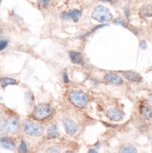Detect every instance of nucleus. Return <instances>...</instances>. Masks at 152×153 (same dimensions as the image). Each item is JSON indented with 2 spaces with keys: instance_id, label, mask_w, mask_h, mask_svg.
Returning <instances> with one entry per match:
<instances>
[{
  "instance_id": "nucleus-1",
  "label": "nucleus",
  "mask_w": 152,
  "mask_h": 153,
  "mask_svg": "<svg viewBox=\"0 0 152 153\" xmlns=\"http://www.w3.org/2000/svg\"><path fill=\"white\" fill-rule=\"evenodd\" d=\"M91 18L100 23L108 22L113 19V15L108 8L104 6H97L91 13Z\"/></svg>"
},
{
  "instance_id": "nucleus-2",
  "label": "nucleus",
  "mask_w": 152,
  "mask_h": 153,
  "mask_svg": "<svg viewBox=\"0 0 152 153\" xmlns=\"http://www.w3.org/2000/svg\"><path fill=\"white\" fill-rule=\"evenodd\" d=\"M69 99L71 103L77 107H83L88 100L86 94L77 91L71 92L69 94Z\"/></svg>"
},
{
  "instance_id": "nucleus-3",
  "label": "nucleus",
  "mask_w": 152,
  "mask_h": 153,
  "mask_svg": "<svg viewBox=\"0 0 152 153\" xmlns=\"http://www.w3.org/2000/svg\"><path fill=\"white\" fill-rule=\"evenodd\" d=\"M52 108L49 106L41 104L35 108V110L33 111V117L37 120H43V119L47 118L52 114Z\"/></svg>"
},
{
  "instance_id": "nucleus-4",
  "label": "nucleus",
  "mask_w": 152,
  "mask_h": 153,
  "mask_svg": "<svg viewBox=\"0 0 152 153\" xmlns=\"http://www.w3.org/2000/svg\"><path fill=\"white\" fill-rule=\"evenodd\" d=\"M24 131L25 133L32 136H40L43 133V128L42 126L30 121L25 123Z\"/></svg>"
},
{
  "instance_id": "nucleus-5",
  "label": "nucleus",
  "mask_w": 152,
  "mask_h": 153,
  "mask_svg": "<svg viewBox=\"0 0 152 153\" xmlns=\"http://www.w3.org/2000/svg\"><path fill=\"white\" fill-rule=\"evenodd\" d=\"M5 131L9 133H15L18 130V122L14 118H10L5 121Z\"/></svg>"
},
{
  "instance_id": "nucleus-6",
  "label": "nucleus",
  "mask_w": 152,
  "mask_h": 153,
  "mask_svg": "<svg viewBox=\"0 0 152 153\" xmlns=\"http://www.w3.org/2000/svg\"><path fill=\"white\" fill-rule=\"evenodd\" d=\"M64 128L66 133L69 135H73L77 132V126L76 123L74 122L73 120L69 119H64L63 121Z\"/></svg>"
},
{
  "instance_id": "nucleus-7",
  "label": "nucleus",
  "mask_w": 152,
  "mask_h": 153,
  "mask_svg": "<svg viewBox=\"0 0 152 153\" xmlns=\"http://www.w3.org/2000/svg\"><path fill=\"white\" fill-rule=\"evenodd\" d=\"M108 117L113 121H119L123 117V114L117 108H111L107 111Z\"/></svg>"
},
{
  "instance_id": "nucleus-8",
  "label": "nucleus",
  "mask_w": 152,
  "mask_h": 153,
  "mask_svg": "<svg viewBox=\"0 0 152 153\" xmlns=\"http://www.w3.org/2000/svg\"><path fill=\"white\" fill-rule=\"evenodd\" d=\"M105 79L106 81H108V83L115 84V85H120L123 83V80L122 78L117 75L116 74L114 73H108L105 75Z\"/></svg>"
},
{
  "instance_id": "nucleus-9",
  "label": "nucleus",
  "mask_w": 152,
  "mask_h": 153,
  "mask_svg": "<svg viewBox=\"0 0 152 153\" xmlns=\"http://www.w3.org/2000/svg\"><path fill=\"white\" fill-rule=\"evenodd\" d=\"M123 76L126 79L130 80V81L135 82V83L140 82L142 80L141 76L139 74L136 73V72L132 71H127L123 74Z\"/></svg>"
},
{
  "instance_id": "nucleus-10",
  "label": "nucleus",
  "mask_w": 152,
  "mask_h": 153,
  "mask_svg": "<svg viewBox=\"0 0 152 153\" xmlns=\"http://www.w3.org/2000/svg\"><path fill=\"white\" fill-rule=\"evenodd\" d=\"M0 146L4 148L7 149L9 150H13L15 148L14 143L9 138H0Z\"/></svg>"
},
{
  "instance_id": "nucleus-11",
  "label": "nucleus",
  "mask_w": 152,
  "mask_h": 153,
  "mask_svg": "<svg viewBox=\"0 0 152 153\" xmlns=\"http://www.w3.org/2000/svg\"><path fill=\"white\" fill-rule=\"evenodd\" d=\"M139 15L142 17L148 18L152 16V6L147 4L141 7L139 9Z\"/></svg>"
},
{
  "instance_id": "nucleus-12",
  "label": "nucleus",
  "mask_w": 152,
  "mask_h": 153,
  "mask_svg": "<svg viewBox=\"0 0 152 153\" xmlns=\"http://www.w3.org/2000/svg\"><path fill=\"white\" fill-rule=\"evenodd\" d=\"M69 55L72 62L75 63V64H83V56H82V55L80 54V53L71 51V52H69Z\"/></svg>"
},
{
  "instance_id": "nucleus-13",
  "label": "nucleus",
  "mask_w": 152,
  "mask_h": 153,
  "mask_svg": "<svg viewBox=\"0 0 152 153\" xmlns=\"http://www.w3.org/2000/svg\"><path fill=\"white\" fill-rule=\"evenodd\" d=\"M142 115L148 120H152V107H142L141 108Z\"/></svg>"
},
{
  "instance_id": "nucleus-14",
  "label": "nucleus",
  "mask_w": 152,
  "mask_h": 153,
  "mask_svg": "<svg viewBox=\"0 0 152 153\" xmlns=\"http://www.w3.org/2000/svg\"><path fill=\"white\" fill-rule=\"evenodd\" d=\"M120 152H125V153H132V152H137V149L134 146L131 144H125L123 145L121 148H120Z\"/></svg>"
},
{
  "instance_id": "nucleus-15",
  "label": "nucleus",
  "mask_w": 152,
  "mask_h": 153,
  "mask_svg": "<svg viewBox=\"0 0 152 153\" xmlns=\"http://www.w3.org/2000/svg\"><path fill=\"white\" fill-rule=\"evenodd\" d=\"M0 83H1V87L3 88H5L9 85H14V84L16 83V80L13 79V78H1L0 79Z\"/></svg>"
},
{
  "instance_id": "nucleus-16",
  "label": "nucleus",
  "mask_w": 152,
  "mask_h": 153,
  "mask_svg": "<svg viewBox=\"0 0 152 153\" xmlns=\"http://www.w3.org/2000/svg\"><path fill=\"white\" fill-rule=\"evenodd\" d=\"M48 137L49 138H56L58 136V133L57 131V128L55 126H52L49 128L48 129L47 131Z\"/></svg>"
},
{
  "instance_id": "nucleus-17",
  "label": "nucleus",
  "mask_w": 152,
  "mask_h": 153,
  "mask_svg": "<svg viewBox=\"0 0 152 153\" xmlns=\"http://www.w3.org/2000/svg\"><path fill=\"white\" fill-rule=\"evenodd\" d=\"M69 15L70 17L73 19V20L75 22H77L79 20V18L81 16V11L78 10H76V9H73V10H71L69 11Z\"/></svg>"
},
{
  "instance_id": "nucleus-18",
  "label": "nucleus",
  "mask_w": 152,
  "mask_h": 153,
  "mask_svg": "<svg viewBox=\"0 0 152 153\" xmlns=\"http://www.w3.org/2000/svg\"><path fill=\"white\" fill-rule=\"evenodd\" d=\"M4 124L5 122L4 121L3 119L0 117V134H2V133H4V132L5 131Z\"/></svg>"
},
{
  "instance_id": "nucleus-19",
  "label": "nucleus",
  "mask_w": 152,
  "mask_h": 153,
  "mask_svg": "<svg viewBox=\"0 0 152 153\" xmlns=\"http://www.w3.org/2000/svg\"><path fill=\"white\" fill-rule=\"evenodd\" d=\"M7 45H8V42L7 40L0 41V50H2L4 48H7Z\"/></svg>"
},
{
  "instance_id": "nucleus-20",
  "label": "nucleus",
  "mask_w": 152,
  "mask_h": 153,
  "mask_svg": "<svg viewBox=\"0 0 152 153\" xmlns=\"http://www.w3.org/2000/svg\"><path fill=\"white\" fill-rule=\"evenodd\" d=\"M47 152H60V149L57 147H52L46 151Z\"/></svg>"
},
{
  "instance_id": "nucleus-21",
  "label": "nucleus",
  "mask_w": 152,
  "mask_h": 153,
  "mask_svg": "<svg viewBox=\"0 0 152 153\" xmlns=\"http://www.w3.org/2000/svg\"><path fill=\"white\" fill-rule=\"evenodd\" d=\"M20 150L21 151V152H26V151H27L26 144H25V143L23 142H23H21V144L20 146Z\"/></svg>"
},
{
  "instance_id": "nucleus-22",
  "label": "nucleus",
  "mask_w": 152,
  "mask_h": 153,
  "mask_svg": "<svg viewBox=\"0 0 152 153\" xmlns=\"http://www.w3.org/2000/svg\"><path fill=\"white\" fill-rule=\"evenodd\" d=\"M140 48H141L142 50H146L147 48V43L146 42L145 40H141L140 41Z\"/></svg>"
},
{
  "instance_id": "nucleus-23",
  "label": "nucleus",
  "mask_w": 152,
  "mask_h": 153,
  "mask_svg": "<svg viewBox=\"0 0 152 153\" xmlns=\"http://www.w3.org/2000/svg\"><path fill=\"white\" fill-rule=\"evenodd\" d=\"M61 17L63 18V19H69V18H71V17H70L69 13H66V12L62 13H61Z\"/></svg>"
},
{
  "instance_id": "nucleus-24",
  "label": "nucleus",
  "mask_w": 152,
  "mask_h": 153,
  "mask_svg": "<svg viewBox=\"0 0 152 153\" xmlns=\"http://www.w3.org/2000/svg\"><path fill=\"white\" fill-rule=\"evenodd\" d=\"M40 1L43 6V7H46L48 5V0H40Z\"/></svg>"
},
{
  "instance_id": "nucleus-25",
  "label": "nucleus",
  "mask_w": 152,
  "mask_h": 153,
  "mask_svg": "<svg viewBox=\"0 0 152 153\" xmlns=\"http://www.w3.org/2000/svg\"><path fill=\"white\" fill-rule=\"evenodd\" d=\"M63 80L65 83H69V76H68L67 74L64 73L63 74Z\"/></svg>"
},
{
  "instance_id": "nucleus-26",
  "label": "nucleus",
  "mask_w": 152,
  "mask_h": 153,
  "mask_svg": "<svg viewBox=\"0 0 152 153\" xmlns=\"http://www.w3.org/2000/svg\"><path fill=\"white\" fill-rule=\"evenodd\" d=\"M147 102H148V103L149 104V105H152V93L150 94V95H149V97H148Z\"/></svg>"
},
{
  "instance_id": "nucleus-27",
  "label": "nucleus",
  "mask_w": 152,
  "mask_h": 153,
  "mask_svg": "<svg viewBox=\"0 0 152 153\" xmlns=\"http://www.w3.org/2000/svg\"><path fill=\"white\" fill-rule=\"evenodd\" d=\"M125 13H126V16L127 17H129V11H128V7L125 8Z\"/></svg>"
},
{
  "instance_id": "nucleus-28",
  "label": "nucleus",
  "mask_w": 152,
  "mask_h": 153,
  "mask_svg": "<svg viewBox=\"0 0 152 153\" xmlns=\"http://www.w3.org/2000/svg\"><path fill=\"white\" fill-rule=\"evenodd\" d=\"M89 152H95V153H97V150H89Z\"/></svg>"
},
{
  "instance_id": "nucleus-29",
  "label": "nucleus",
  "mask_w": 152,
  "mask_h": 153,
  "mask_svg": "<svg viewBox=\"0 0 152 153\" xmlns=\"http://www.w3.org/2000/svg\"><path fill=\"white\" fill-rule=\"evenodd\" d=\"M101 1H111L112 0H101Z\"/></svg>"
},
{
  "instance_id": "nucleus-30",
  "label": "nucleus",
  "mask_w": 152,
  "mask_h": 153,
  "mask_svg": "<svg viewBox=\"0 0 152 153\" xmlns=\"http://www.w3.org/2000/svg\"><path fill=\"white\" fill-rule=\"evenodd\" d=\"M1 0H0V3H1Z\"/></svg>"
}]
</instances>
